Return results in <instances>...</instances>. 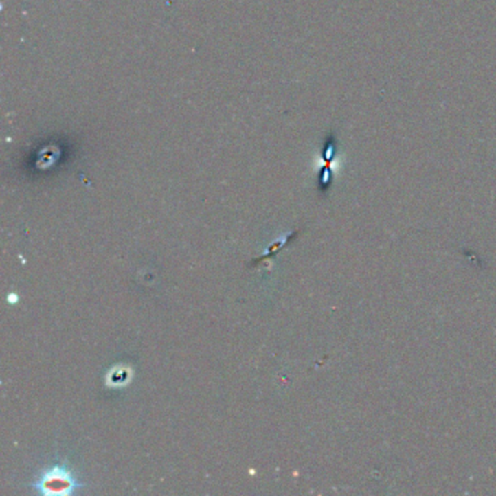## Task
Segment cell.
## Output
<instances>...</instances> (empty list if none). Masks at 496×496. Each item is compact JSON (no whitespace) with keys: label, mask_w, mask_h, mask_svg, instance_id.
I'll use <instances>...</instances> for the list:
<instances>
[{"label":"cell","mask_w":496,"mask_h":496,"mask_svg":"<svg viewBox=\"0 0 496 496\" xmlns=\"http://www.w3.org/2000/svg\"><path fill=\"white\" fill-rule=\"evenodd\" d=\"M34 488L43 495H71L82 488V485L67 467L54 466L43 473L35 482Z\"/></svg>","instance_id":"6da1fadb"}]
</instances>
